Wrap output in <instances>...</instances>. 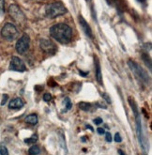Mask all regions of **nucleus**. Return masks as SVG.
Listing matches in <instances>:
<instances>
[{
  "mask_svg": "<svg viewBox=\"0 0 152 155\" xmlns=\"http://www.w3.org/2000/svg\"><path fill=\"white\" fill-rule=\"evenodd\" d=\"M50 35L62 44H67L73 39V29L66 24H57L50 28Z\"/></svg>",
  "mask_w": 152,
  "mask_h": 155,
  "instance_id": "obj_1",
  "label": "nucleus"
},
{
  "mask_svg": "<svg viewBox=\"0 0 152 155\" xmlns=\"http://www.w3.org/2000/svg\"><path fill=\"white\" fill-rule=\"evenodd\" d=\"M67 12V8L61 2H53L46 5L45 15L51 19H55L58 16L64 15Z\"/></svg>",
  "mask_w": 152,
  "mask_h": 155,
  "instance_id": "obj_2",
  "label": "nucleus"
},
{
  "mask_svg": "<svg viewBox=\"0 0 152 155\" xmlns=\"http://www.w3.org/2000/svg\"><path fill=\"white\" fill-rule=\"evenodd\" d=\"M128 66L130 67V69L131 70V71L134 74V75L145 84H149L150 82V77L147 74V72L143 69L139 64L133 60H129L128 61Z\"/></svg>",
  "mask_w": 152,
  "mask_h": 155,
  "instance_id": "obj_3",
  "label": "nucleus"
},
{
  "mask_svg": "<svg viewBox=\"0 0 152 155\" xmlns=\"http://www.w3.org/2000/svg\"><path fill=\"white\" fill-rule=\"evenodd\" d=\"M18 36V30L13 24L7 23L1 29V37L8 41H11L16 39Z\"/></svg>",
  "mask_w": 152,
  "mask_h": 155,
  "instance_id": "obj_4",
  "label": "nucleus"
},
{
  "mask_svg": "<svg viewBox=\"0 0 152 155\" xmlns=\"http://www.w3.org/2000/svg\"><path fill=\"white\" fill-rule=\"evenodd\" d=\"M134 116H135V121H136V134H137L138 141H139V144L141 146L143 151L147 152V140H146L145 136H144V133H143L142 124H141V118H140L139 113L138 112L134 113Z\"/></svg>",
  "mask_w": 152,
  "mask_h": 155,
  "instance_id": "obj_5",
  "label": "nucleus"
},
{
  "mask_svg": "<svg viewBox=\"0 0 152 155\" xmlns=\"http://www.w3.org/2000/svg\"><path fill=\"white\" fill-rule=\"evenodd\" d=\"M29 44H30V38L28 35L24 34L22 37L17 41L15 48L18 54H24L27 52L29 49Z\"/></svg>",
  "mask_w": 152,
  "mask_h": 155,
  "instance_id": "obj_6",
  "label": "nucleus"
},
{
  "mask_svg": "<svg viewBox=\"0 0 152 155\" xmlns=\"http://www.w3.org/2000/svg\"><path fill=\"white\" fill-rule=\"evenodd\" d=\"M8 13H10L12 19L17 23H23L25 20V16L20 8V7L15 4L10 6V8H8Z\"/></svg>",
  "mask_w": 152,
  "mask_h": 155,
  "instance_id": "obj_7",
  "label": "nucleus"
},
{
  "mask_svg": "<svg viewBox=\"0 0 152 155\" xmlns=\"http://www.w3.org/2000/svg\"><path fill=\"white\" fill-rule=\"evenodd\" d=\"M40 49L48 54H55L57 51V45L52 41L47 39H40Z\"/></svg>",
  "mask_w": 152,
  "mask_h": 155,
  "instance_id": "obj_8",
  "label": "nucleus"
},
{
  "mask_svg": "<svg viewBox=\"0 0 152 155\" xmlns=\"http://www.w3.org/2000/svg\"><path fill=\"white\" fill-rule=\"evenodd\" d=\"M8 69H10L11 71H19V72H24L26 71V67L24 65V61L21 58H17V57H12L11 58Z\"/></svg>",
  "mask_w": 152,
  "mask_h": 155,
  "instance_id": "obj_9",
  "label": "nucleus"
},
{
  "mask_svg": "<svg viewBox=\"0 0 152 155\" xmlns=\"http://www.w3.org/2000/svg\"><path fill=\"white\" fill-rule=\"evenodd\" d=\"M78 18H79V24H80V25H81L85 34L90 39H93V33H92V29H91L90 25H88V23L85 20V18L82 15H79Z\"/></svg>",
  "mask_w": 152,
  "mask_h": 155,
  "instance_id": "obj_10",
  "label": "nucleus"
},
{
  "mask_svg": "<svg viewBox=\"0 0 152 155\" xmlns=\"http://www.w3.org/2000/svg\"><path fill=\"white\" fill-rule=\"evenodd\" d=\"M95 59V71H96V79L99 84H102V70H101V64L100 61L97 57L94 58Z\"/></svg>",
  "mask_w": 152,
  "mask_h": 155,
  "instance_id": "obj_11",
  "label": "nucleus"
},
{
  "mask_svg": "<svg viewBox=\"0 0 152 155\" xmlns=\"http://www.w3.org/2000/svg\"><path fill=\"white\" fill-rule=\"evenodd\" d=\"M24 105V103L21 98H14L8 104V108L11 109H21Z\"/></svg>",
  "mask_w": 152,
  "mask_h": 155,
  "instance_id": "obj_12",
  "label": "nucleus"
},
{
  "mask_svg": "<svg viewBox=\"0 0 152 155\" xmlns=\"http://www.w3.org/2000/svg\"><path fill=\"white\" fill-rule=\"evenodd\" d=\"M57 134H58V140H59V143H60V146L63 150H65V152L67 153L68 152V150H67V146H66V140H65V134L62 130H58L57 131Z\"/></svg>",
  "mask_w": 152,
  "mask_h": 155,
  "instance_id": "obj_13",
  "label": "nucleus"
},
{
  "mask_svg": "<svg viewBox=\"0 0 152 155\" xmlns=\"http://www.w3.org/2000/svg\"><path fill=\"white\" fill-rule=\"evenodd\" d=\"M25 122L28 123V124H31V125H36L38 123L39 120H38V116L36 114H30L28 115L27 117H25Z\"/></svg>",
  "mask_w": 152,
  "mask_h": 155,
  "instance_id": "obj_14",
  "label": "nucleus"
},
{
  "mask_svg": "<svg viewBox=\"0 0 152 155\" xmlns=\"http://www.w3.org/2000/svg\"><path fill=\"white\" fill-rule=\"evenodd\" d=\"M78 107H79V109H81V110H83V111H89L91 109L92 105H91V104H89V103L81 102V103L78 104Z\"/></svg>",
  "mask_w": 152,
  "mask_h": 155,
  "instance_id": "obj_15",
  "label": "nucleus"
},
{
  "mask_svg": "<svg viewBox=\"0 0 152 155\" xmlns=\"http://www.w3.org/2000/svg\"><path fill=\"white\" fill-rule=\"evenodd\" d=\"M28 153L29 155H39L40 153V149L39 146H32L30 147V149L28 150Z\"/></svg>",
  "mask_w": 152,
  "mask_h": 155,
  "instance_id": "obj_16",
  "label": "nucleus"
},
{
  "mask_svg": "<svg viewBox=\"0 0 152 155\" xmlns=\"http://www.w3.org/2000/svg\"><path fill=\"white\" fill-rule=\"evenodd\" d=\"M142 58H143V60H144V61L146 62L147 66H148L149 71H151V59H150V58L148 57V54H142Z\"/></svg>",
  "mask_w": 152,
  "mask_h": 155,
  "instance_id": "obj_17",
  "label": "nucleus"
},
{
  "mask_svg": "<svg viewBox=\"0 0 152 155\" xmlns=\"http://www.w3.org/2000/svg\"><path fill=\"white\" fill-rule=\"evenodd\" d=\"M38 141V135L37 134H33L31 137L24 139V143L26 144H35Z\"/></svg>",
  "mask_w": 152,
  "mask_h": 155,
  "instance_id": "obj_18",
  "label": "nucleus"
},
{
  "mask_svg": "<svg viewBox=\"0 0 152 155\" xmlns=\"http://www.w3.org/2000/svg\"><path fill=\"white\" fill-rule=\"evenodd\" d=\"M0 155H8V150L3 143H0Z\"/></svg>",
  "mask_w": 152,
  "mask_h": 155,
  "instance_id": "obj_19",
  "label": "nucleus"
},
{
  "mask_svg": "<svg viewBox=\"0 0 152 155\" xmlns=\"http://www.w3.org/2000/svg\"><path fill=\"white\" fill-rule=\"evenodd\" d=\"M64 103H65V107H66L65 111H69L71 108V106H73V104H71V102H70V99L69 97H66L64 100Z\"/></svg>",
  "mask_w": 152,
  "mask_h": 155,
  "instance_id": "obj_20",
  "label": "nucleus"
},
{
  "mask_svg": "<svg viewBox=\"0 0 152 155\" xmlns=\"http://www.w3.org/2000/svg\"><path fill=\"white\" fill-rule=\"evenodd\" d=\"M5 12V0H0V15Z\"/></svg>",
  "mask_w": 152,
  "mask_h": 155,
  "instance_id": "obj_21",
  "label": "nucleus"
},
{
  "mask_svg": "<svg viewBox=\"0 0 152 155\" xmlns=\"http://www.w3.org/2000/svg\"><path fill=\"white\" fill-rule=\"evenodd\" d=\"M102 98L105 100V101L108 103V104H111L112 102H111V98L109 97V95L107 94V93H105V92H103V93H102Z\"/></svg>",
  "mask_w": 152,
  "mask_h": 155,
  "instance_id": "obj_22",
  "label": "nucleus"
},
{
  "mask_svg": "<svg viewBox=\"0 0 152 155\" xmlns=\"http://www.w3.org/2000/svg\"><path fill=\"white\" fill-rule=\"evenodd\" d=\"M43 100L45 102H50L51 100H52V96H51V94L50 93H45L43 95Z\"/></svg>",
  "mask_w": 152,
  "mask_h": 155,
  "instance_id": "obj_23",
  "label": "nucleus"
},
{
  "mask_svg": "<svg viewBox=\"0 0 152 155\" xmlns=\"http://www.w3.org/2000/svg\"><path fill=\"white\" fill-rule=\"evenodd\" d=\"M115 141L117 142V143H120L122 141V138H121V136L118 133H117L115 134Z\"/></svg>",
  "mask_w": 152,
  "mask_h": 155,
  "instance_id": "obj_24",
  "label": "nucleus"
},
{
  "mask_svg": "<svg viewBox=\"0 0 152 155\" xmlns=\"http://www.w3.org/2000/svg\"><path fill=\"white\" fill-rule=\"evenodd\" d=\"M105 139H106V141L107 142H111L112 141V135H111V134L110 133H105Z\"/></svg>",
  "mask_w": 152,
  "mask_h": 155,
  "instance_id": "obj_25",
  "label": "nucleus"
},
{
  "mask_svg": "<svg viewBox=\"0 0 152 155\" xmlns=\"http://www.w3.org/2000/svg\"><path fill=\"white\" fill-rule=\"evenodd\" d=\"M94 123H95L96 125H100V124H102V118H101V117H96L95 120H94Z\"/></svg>",
  "mask_w": 152,
  "mask_h": 155,
  "instance_id": "obj_26",
  "label": "nucleus"
},
{
  "mask_svg": "<svg viewBox=\"0 0 152 155\" xmlns=\"http://www.w3.org/2000/svg\"><path fill=\"white\" fill-rule=\"evenodd\" d=\"M97 132H98V134H105V130L103 128H98Z\"/></svg>",
  "mask_w": 152,
  "mask_h": 155,
  "instance_id": "obj_27",
  "label": "nucleus"
},
{
  "mask_svg": "<svg viewBox=\"0 0 152 155\" xmlns=\"http://www.w3.org/2000/svg\"><path fill=\"white\" fill-rule=\"evenodd\" d=\"M8 95H4L3 96V100H2V102H1V105H4L6 103H7V100H8Z\"/></svg>",
  "mask_w": 152,
  "mask_h": 155,
  "instance_id": "obj_28",
  "label": "nucleus"
},
{
  "mask_svg": "<svg viewBox=\"0 0 152 155\" xmlns=\"http://www.w3.org/2000/svg\"><path fill=\"white\" fill-rule=\"evenodd\" d=\"M118 153H119V155H125V154H124V152H123L121 150H118Z\"/></svg>",
  "mask_w": 152,
  "mask_h": 155,
  "instance_id": "obj_29",
  "label": "nucleus"
},
{
  "mask_svg": "<svg viewBox=\"0 0 152 155\" xmlns=\"http://www.w3.org/2000/svg\"><path fill=\"white\" fill-rule=\"evenodd\" d=\"M138 1H140V2H146V0H138Z\"/></svg>",
  "mask_w": 152,
  "mask_h": 155,
  "instance_id": "obj_30",
  "label": "nucleus"
},
{
  "mask_svg": "<svg viewBox=\"0 0 152 155\" xmlns=\"http://www.w3.org/2000/svg\"><path fill=\"white\" fill-rule=\"evenodd\" d=\"M35 1H40V0H35Z\"/></svg>",
  "mask_w": 152,
  "mask_h": 155,
  "instance_id": "obj_31",
  "label": "nucleus"
}]
</instances>
